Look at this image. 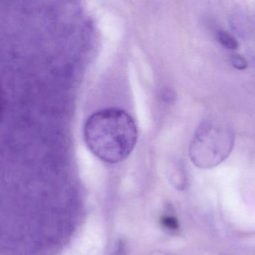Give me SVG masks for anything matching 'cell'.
<instances>
[{
  "label": "cell",
  "mask_w": 255,
  "mask_h": 255,
  "mask_svg": "<svg viewBox=\"0 0 255 255\" xmlns=\"http://www.w3.org/2000/svg\"><path fill=\"white\" fill-rule=\"evenodd\" d=\"M85 142L101 160L118 163L133 150L138 128L133 118L125 110L106 108L93 113L83 128Z\"/></svg>",
  "instance_id": "obj_1"
},
{
  "label": "cell",
  "mask_w": 255,
  "mask_h": 255,
  "mask_svg": "<svg viewBox=\"0 0 255 255\" xmlns=\"http://www.w3.org/2000/svg\"><path fill=\"white\" fill-rule=\"evenodd\" d=\"M234 141V134L225 124L213 119L204 121L191 142V160L198 168H213L228 157Z\"/></svg>",
  "instance_id": "obj_2"
},
{
  "label": "cell",
  "mask_w": 255,
  "mask_h": 255,
  "mask_svg": "<svg viewBox=\"0 0 255 255\" xmlns=\"http://www.w3.org/2000/svg\"><path fill=\"white\" fill-rule=\"evenodd\" d=\"M169 178L170 181L176 189L183 190L187 187V177L183 165L180 162L174 164V167L171 168Z\"/></svg>",
  "instance_id": "obj_3"
},
{
  "label": "cell",
  "mask_w": 255,
  "mask_h": 255,
  "mask_svg": "<svg viewBox=\"0 0 255 255\" xmlns=\"http://www.w3.org/2000/svg\"><path fill=\"white\" fill-rule=\"evenodd\" d=\"M216 38L221 45L228 50H237L238 48V41L228 32H225V31H219L216 34Z\"/></svg>",
  "instance_id": "obj_4"
},
{
  "label": "cell",
  "mask_w": 255,
  "mask_h": 255,
  "mask_svg": "<svg viewBox=\"0 0 255 255\" xmlns=\"http://www.w3.org/2000/svg\"><path fill=\"white\" fill-rule=\"evenodd\" d=\"M161 225L164 229L170 232H176L180 228L178 219L173 215H165L161 218Z\"/></svg>",
  "instance_id": "obj_5"
},
{
  "label": "cell",
  "mask_w": 255,
  "mask_h": 255,
  "mask_svg": "<svg viewBox=\"0 0 255 255\" xmlns=\"http://www.w3.org/2000/svg\"><path fill=\"white\" fill-rule=\"evenodd\" d=\"M231 63L234 68L237 70H240V71L246 69L248 67V62L246 59L243 56L238 54L231 56Z\"/></svg>",
  "instance_id": "obj_6"
},
{
  "label": "cell",
  "mask_w": 255,
  "mask_h": 255,
  "mask_svg": "<svg viewBox=\"0 0 255 255\" xmlns=\"http://www.w3.org/2000/svg\"><path fill=\"white\" fill-rule=\"evenodd\" d=\"M164 100L167 102H173L175 101L176 94L172 89H168L163 93Z\"/></svg>",
  "instance_id": "obj_7"
}]
</instances>
